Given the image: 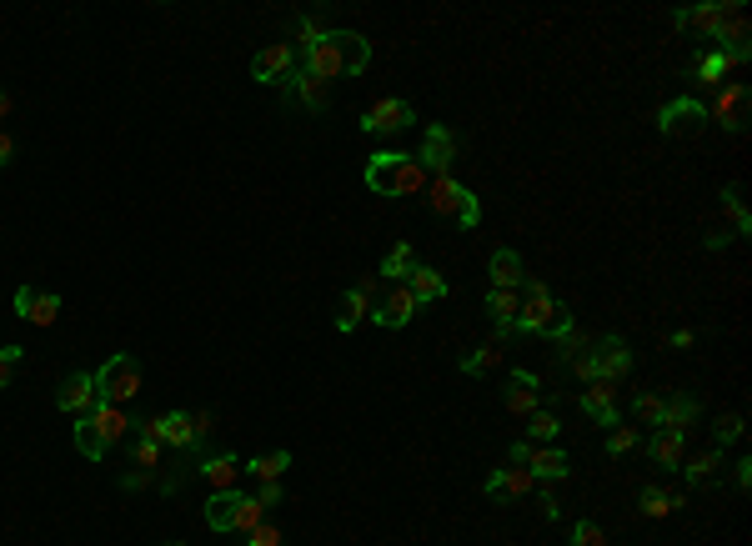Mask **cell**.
I'll return each instance as SVG.
<instances>
[{"label": "cell", "instance_id": "c3c4849f", "mask_svg": "<svg viewBox=\"0 0 752 546\" xmlns=\"http://www.w3.org/2000/svg\"><path fill=\"white\" fill-rule=\"evenodd\" d=\"M567 371H572V376H577L582 386H592V381H597V361H592V346H587V351H582V356H577V361H572Z\"/></svg>", "mask_w": 752, "mask_h": 546}, {"label": "cell", "instance_id": "8d00e7d4", "mask_svg": "<svg viewBox=\"0 0 752 546\" xmlns=\"http://www.w3.org/2000/svg\"><path fill=\"white\" fill-rule=\"evenodd\" d=\"M722 211L732 221V236H752V211H747V201H742L737 186H722Z\"/></svg>", "mask_w": 752, "mask_h": 546}, {"label": "cell", "instance_id": "603a6c76", "mask_svg": "<svg viewBox=\"0 0 752 546\" xmlns=\"http://www.w3.org/2000/svg\"><path fill=\"white\" fill-rule=\"evenodd\" d=\"M517 311H522V291H487V316L497 321V341L517 336Z\"/></svg>", "mask_w": 752, "mask_h": 546}, {"label": "cell", "instance_id": "91938a15", "mask_svg": "<svg viewBox=\"0 0 752 546\" xmlns=\"http://www.w3.org/2000/svg\"><path fill=\"white\" fill-rule=\"evenodd\" d=\"M702 246H707V251H727V231H712Z\"/></svg>", "mask_w": 752, "mask_h": 546}, {"label": "cell", "instance_id": "9c48e42d", "mask_svg": "<svg viewBox=\"0 0 752 546\" xmlns=\"http://www.w3.org/2000/svg\"><path fill=\"white\" fill-rule=\"evenodd\" d=\"M702 126H707V106L692 101V96H672V101L657 111V131H662L667 141L692 136V131H702Z\"/></svg>", "mask_w": 752, "mask_h": 546}, {"label": "cell", "instance_id": "8fae6325", "mask_svg": "<svg viewBox=\"0 0 752 546\" xmlns=\"http://www.w3.org/2000/svg\"><path fill=\"white\" fill-rule=\"evenodd\" d=\"M417 311H422V306H417V296L407 291V281H392V291L371 306V321L387 326V331H402V326H412Z\"/></svg>", "mask_w": 752, "mask_h": 546}, {"label": "cell", "instance_id": "6f0895ef", "mask_svg": "<svg viewBox=\"0 0 752 546\" xmlns=\"http://www.w3.org/2000/svg\"><path fill=\"white\" fill-rule=\"evenodd\" d=\"M11 156H16V141H11L6 131H0V166H11Z\"/></svg>", "mask_w": 752, "mask_h": 546}, {"label": "cell", "instance_id": "8992f818", "mask_svg": "<svg viewBox=\"0 0 752 546\" xmlns=\"http://www.w3.org/2000/svg\"><path fill=\"white\" fill-rule=\"evenodd\" d=\"M96 391H101V401H111V406L136 401V396H141V361H136V356H111V361L96 371Z\"/></svg>", "mask_w": 752, "mask_h": 546}, {"label": "cell", "instance_id": "d4e9b609", "mask_svg": "<svg viewBox=\"0 0 752 546\" xmlns=\"http://www.w3.org/2000/svg\"><path fill=\"white\" fill-rule=\"evenodd\" d=\"M527 471H532V481H567V476H572V461H567L562 446H542V451L532 446Z\"/></svg>", "mask_w": 752, "mask_h": 546}, {"label": "cell", "instance_id": "f6af8a7d", "mask_svg": "<svg viewBox=\"0 0 752 546\" xmlns=\"http://www.w3.org/2000/svg\"><path fill=\"white\" fill-rule=\"evenodd\" d=\"M321 36H326V31H321V21H316V16H296V46H301V56H306Z\"/></svg>", "mask_w": 752, "mask_h": 546}, {"label": "cell", "instance_id": "d6a6232c", "mask_svg": "<svg viewBox=\"0 0 752 546\" xmlns=\"http://www.w3.org/2000/svg\"><path fill=\"white\" fill-rule=\"evenodd\" d=\"M717 466H722V446H712V451H697V456H682V481L687 486H707L712 476H717Z\"/></svg>", "mask_w": 752, "mask_h": 546}, {"label": "cell", "instance_id": "7a4b0ae2", "mask_svg": "<svg viewBox=\"0 0 752 546\" xmlns=\"http://www.w3.org/2000/svg\"><path fill=\"white\" fill-rule=\"evenodd\" d=\"M427 181L432 176L417 166V156H402V151H376L366 161V186L376 196H417L427 191Z\"/></svg>", "mask_w": 752, "mask_h": 546}, {"label": "cell", "instance_id": "bcb514c9", "mask_svg": "<svg viewBox=\"0 0 752 546\" xmlns=\"http://www.w3.org/2000/svg\"><path fill=\"white\" fill-rule=\"evenodd\" d=\"M572 546H607V536H602L597 521H577L572 526Z\"/></svg>", "mask_w": 752, "mask_h": 546}, {"label": "cell", "instance_id": "f5cc1de1", "mask_svg": "<svg viewBox=\"0 0 752 546\" xmlns=\"http://www.w3.org/2000/svg\"><path fill=\"white\" fill-rule=\"evenodd\" d=\"M256 501H261L266 511H271V506H281V481H261V486H256Z\"/></svg>", "mask_w": 752, "mask_h": 546}, {"label": "cell", "instance_id": "816d5d0a", "mask_svg": "<svg viewBox=\"0 0 752 546\" xmlns=\"http://www.w3.org/2000/svg\"><path fill=\"white\" fill-rule=\"evenodd\" d=\"M732 481H737V491H752V456L732 461Z\"/></svg>", "mask_w": 752, "mask_h": 546}, {"label": "cell", "instance_id": "7bdbcfd3", "mask_svg": "<svg viewBox=\"0 0 752 546\" xmlns=\"http://www.w3.org/2000/svg\"><path fill=\"white\" fill-rule=\"evenodd\" d=\"M712 431H717V446H737V441L747 436V426H742V416H737V411L717 416V426H712Z\"/></svg>", "mask_w": 752, "mask_h": 546}, {"label": "cell", "instance_id": "44dd1931", "mask_svg": "<svg viewBox=\"0 0 752 546\" xmlns=\"http://www.w3.org/2000/svg\"><path fill=\"white\" fill-rule=\"evenodd\" d=\"M371 296H376V281L366 276V281H356V286H346V296H341V311H336V331L346 336V331H356L361 326V316H371Z\"/></svg>", "mask_w": 752, "mask_h": 546}, {"label": "cell", "instance_id": "ee69618b", "mask_svg": "<svg viewBox=\"0 0 752 546\" xmlns=\"http://www.w3.org/2000/svg\"><path fill=\"white\" fill-rule=\"evenodd\" d=\"M637 441H642V431H637V426H612V436H607V456H627Z\"/></svg>", "mask_w": 752, "mask_h": 546}, {"label": "cell", "instance_id": "ab89813d", "mask_svg": "<svg viewBox=\"0 0 752 546\" xmlns=\"http://www.w3.org/2000/svg\"><path fill=\"white\" fill-rule=\"evenodd\" d=\"M632 416H637V426H657V421H662V396L637 391V396H632Z\"/></svg>", "mask_w": 752, "mask_h": 546}, {"label": "cell", "instance_id": "d590c367", "mask_svg": "<svg viewBox=\"0 0 752 546\" xmlns=\"http://www.w3.org/2000/svg\"><path fill=\"white\" fill-rule=\"evenodd\" d=\"M647 456H652L662 471H677V466H682V436H672V431H657V436L647 441Z\"/></svg>", "mask_w": 752, "mask_h": 546}, {"label": "cell", "instance_id": "ba28073f", "mask_svg": "<svg viewBox=\"0 0 752 546\" xmlns=\"http://www.w3.org/2000/svg\"><path fill=\"white\" fill-rule=\"evenodd\" d=\"M452 161H457V131L432 121L427 136H422V151H417V166L427 176H452Z\"/></svg>", "mask_w": 752, "mask_h": 546}, {"label": "cell", "instance_id": "277c9868", "mask_svg": "<svg viewBox=\"0 0 752 546\" xmlns=\"http://www.w3.org/2000/svg\"><path fill=\"white\" fill-rule=\"evenodd\" d=\"M126 426H131L126 406H111V401H101L96 411L76 416V451H81L86 461H106V451H111V446L126 436Z\"/></svg>", "mask_w": 752, "mask_h": 546}, {"label": "cell", "instance_id": "4fadbf2b", "mask_svg": "<svg viewBox=\"0 0 752 546\" xmlns=\"http://www.w3.org/2000/svg\"><path fill=\"white\" fill-rule=\"evenodd\" d=\"M16 316L31 321V326H56V321H61V296H56V291L21 286V291H16Z\"/></svg>", "mask_w": 752, "mask_h": 546}, {"label": "cell", "instance_id": "681fc988", "mask_svg": "<svg viewBox=\"0 0 752 546\" xmlns=\"http://www.w3.org/2000/svg\"><path fill=\"white\" fill-rule=\"evenodd\" d=\"M246 546H286V536H281L276 526H266V521H261L256 531H246Z\"/></svg>", "mask_w": 752, "mask_h": 546}, {"label": "cell", "instance_id": "d6986e66", "mask_svg": "<svg viewBox=\"0 0 752 546\" xmlns=\"http://www.w3.org/2000/svg\"><path fill=\"white\" fill-rule=\"evenodd\" d=\"M201 441H206V436L196 431V416H191V411H166V416H161V446H176L181 456H196Z\"/></svg>", "mask_w": 752, "mask_h": 546}, {"label": "cell", "instance_id": "4dcf8cb0", "mask_svg": "<svg viewBox=\"0 0 752 546\" xmlns=\"http://www.w3.org/2000/svg\"><path fill=\"white\" fill-rule=\"evenodd\" d=\"M522 281H527V276H522V256L507 251V246L492 251V286H497V291H522Z\"/></svg>", "mask_w": 752, "mask_h": 546}, {"label": "cell", "instance_id": "484cf974", "mask_svg": "<svg viewBox=\"0 0 752 546\" xmlns=\"http://www.w3.org/2000/svg\"><path fill=\"white\" fill-rule=\"evenodd\" d=\"M732 66H747V61H742L737 51H707V56H697V66H692V76H697L702 86H722Z\"/></svg>", "mask_w": 752, "mask_h": 546}, {"label": "cell", "instance_id": "9a60e30c", "mask_svg": "<svg viewBox=\"0 0 752 546\" xmlns=\"http://www.w3.org/2000/svg\"><path fill=\"white\" fill-rule=\"evenodd\" d=\"M482 491H487L492 501H522V496L537 491V481H532L527 466H502V471H492V476L482 481Z\"/></svg>", "mask_w": 752, "mask_h": 546}, {"label": "cell", "instance_id": "6da1fadb", "mask_svg": "<svg viewBox=\"0 0 752 546\" xmlns=\"http://www.w3.org/2000/svg\"><path fill=\"white\" fill-rule=\"evenodd\" d=\"M371 66V41L361 31H326L306 56H301V71L316 76V81H336V76H361Z\"/></svg>", "mask_w": 752, "mask_h": 546}, {"label": "cell", "instance_id": "f35d334b", "mask_svg": "<svg viewBox=\"0 0 752 546\" xmlns=\"http://www.w3.org/2000/svg\"><path fill=\"white\" fill-rule=\"evenodd\" d=\"M552 436H562V421H557L547 406H537V411L527 416V441H552Z\"/></svg>", "mask_w": 752, "mask_h": 546}, {"label": "cell", "instance_id": "60d3db41", "mask_svg": "<svg viewBox=\"0 0 752 546\" xmlns=\"http://www.w3.org/2000/svg\"><path fill=\"white\" fill-rule=\"evenodd\" d=\"M131 461H136V471H161V441H146V436H136V446H131Z\"/></svg>", "mask_w": 752, "mask_h": 546}, {"label": "cell", "instance_id": "ac0fdd59", "mask_svg": "<svg viewBox=\"0 0 752 546\" xmlns=\"http://www.w3.org/2000/svg\"><path fill=\"white\" fill-rule=\"evenodd\" d=\"M582 416L587 421H597V426H622V411H617V386H607V381H592L587 391H582Z\"/></svg>", "mask_w": 752, "mask_h": 546}, {"label": "cell", "instance_id": "cb8c5ba5", "mask_svg": "<svg viewBox=\"0 0 752 546\" xmlns=\"http://www.w3.org/2000/svg\"><path fill=\"white\" fill-rule=\"evenodd\" d=\"M727 11H732V6H717V0H707V6H677V11H672V26H677V31H707V36H712V31L727 21Z\"/></svg>", "mask_w": 752, "mask_h": 546}, {"label": "cell", "instance_id": "680465c9", "mask_svg": "<svg viewBox=\"0 0 752 546\" xmlns=\"http://www.w3.org/2000/svg\"><path fill=\"white\" fill-rule=\"evenodd\" d=\"M141 436H146V441H161V416H151V421H141Z\"/></svg>", "mask_w": 752, "mask_h": 546}, {"label": "cell", "instance_id": "836d02e7", "mask_svg": "<svg viewBox=\"0 0 752 546\" xmlns=\"http://www.w3.org/2000/svg\"><path fill=\"white\" fill-rule=\"evenodd\" d=\"M286 466H291V451H261V456L241 461V471H246V476H256V481H281V476H286Z\"/></svg>", "mask_w": 752, "mask_h": 546}, {"label": "cell", "instance_id": "7dc6e473", "mask_svg": "<svg viewBox=\"0 0 752 546\" xmlns=\"http://www.w3.org/2000/svg\"><path fill=\"white\" fill-rule=\"evenodd\" d=\"M21 356H26V346H0V386H11V376H16Z\"/></svg>", "mask_w": 752, "mask_h": 546}, {"label": "cell", "instance_id": "6125c7cd", "mask_svg": "<svg viewBox=\"0 0 752 546\" xmlns=\"http://www.w3.org/2000/svg\"><path fill=\"white\" fill-rule=\"evenodd\" d=\"M166 546H186V541H166Z\"/></svg>", "mask_w": 752, "mask_h": 546}, {"label": "cell", "instance_id": "11a10c76", "mask_svg": "<svg viewBox=\"0 0 752 546\" xmlns=\"http://www.w3.org/2000/svg\"><path fill=\"white\" fill-rule=\"evenodd\" d=\"M527 456H532V441H527V436L507 446V461H512V466H527Z\"/></svg>", "mask_w": 752, "mask_h": 546}, {"label": "cell", "instance_id": "f907efd6", "mask_svg": "<svg viewBox=\"0 0 752 546\" xmlns=\"http://www.w3.org/2000/svg\"><path fill=\"white\" fill-rule=\"evenodd\" d=\"M537 501H542V516H547V521H557V516H562V501H557L552 481H542V486H537Z\"/></svg>", "mask_w": 752, "mask_h": 546}, {"label": "cell", "instance_id": "db71d44e", "mask_svg": "<svg viewBox=\"0 0 752 546\" xmlns=\"http://www.w3.org/2000/svg\"><path fill=\"white\" fill-rule=\"evenodd\" d=\"M692 341H697V331H687V326L667 331V346H672V351H692Z\"/></svg>", "mask_w": 752, "mask_h": 546}, {"label": "cell", "instance_id": "f1b7e54d", "mask_svg": "<svg viewBox=\"0 0 752 546\" xmlns=\"http://www.w3.org/2000/svg\"><path fill=\"white\" fill-rule=\"evenodd\" d=\"M637 506H642V516H647V521H662V516H672L677 506H687V491H662V486H642Z\"/></svg>", "mask_w": 752, "mask_h": 546}, {"label": "cell", "instance_id": "3957f363", "mask_svg": "<svg viewBox=\"0 0 752 546\" xmlns=\"http://www.w3.org/2000/svg\"><path fill=\"white\" fill-rule=\"evenodd\" d=\"M572 326V311L542 286V281H522V311H517V336H557V331H567Z\"/></svg>", "mask_w": 752, "mask_h": 546}, {"label": "cell", "instance_id": "7c38bea8", "mask_svg": "<svg viewBox=\"0 0 752 546\" xmlns=\"http://www.w3.org/2000/svg\"><path fill=\"white\" fill-rule=\"evenodd\" d=\"M592 361H597V381H607V386H617V381L632 376V346H627L622 336L592 341Z\"/></svg>", "mask_w": 752, "mask_h": 546}, {"label": "cell", "instance_id": "5bb4252c", "mask_svg": "<svg viewBox=\"0 0 752 546\" xmlns=\"http://www.w3.org/2000/svg\"><path fill=\"white\" fill-rule=\"evenodd\" d=\"M56 406H61L66 416H86V411H96V406H101L96 376H86V371L66 376V381H61V391H56Z\"/></svg>", "mask_w": 752, "mask_h": 546}, {"label": "cell", "instance_id": "94428289", "mask_svg": "<svg viewBox=\"0 0 752 546\" xmlns=\"http://www.w3.org/2000/svg\"><path fill=\"white\" fill-rule=\"evenodd\" d=\"M11 111H16V106H11V96H6V91H0V116H11Z\"/></svg>", "mask_w": 752, "mask_h": 546}, {"label": "cell", "instance_id": "9f6ffc18", "mask_svg": "<svg viewBox=\"0 0 752 546\" xmlns=\"http://www.w3.org/2000/svg\"><path fill=\"white\" fill-rule=\"evenodd\" d=\"M151 481H156V471H126V476H121L126 491H141V486H151Z\"/></svg>", "mask_w": 752, "mask_h": 546}, {"label": "cell", "instance_id": "7402d4cb", "mask_svg": "<svg viewBox=\"0 0 752 546\" xmlns=\"http://www.w3.org/2000/svg\"><path fill=\"white\" fill-rule=\"evenodd\" d=\"M196 476L206 481V491H236L246 471H241V456L221 451V456H206V461L196 466Z\"/></svg>", "mask_w": 752, "mask_h": 546}, {"label": "cell", "instance_id": "30bf717a", "mask_svg": "<svg viewBox=\"0 0 752 546\" xmlns=\"http://www.w3.org/2000/svg\"><path fill=\"white\" fill-rule=\"evenodd\" d=\"M707 121H717L727 136H742V126H747V86L742 81L717 86V101L707 106Z\"/></svg>", "mask_w": 752, "mask_h": 546}, {"label": "cell", "instance_id": "5b68a950", "mask_svg": "<svg viewBox=\"0 0 752 546\" xmlns=\"http://www.w3.org/2000/svg\"><path fill=\"white\" fill-rule=\"evenodd\" d=\"M427 201H432L437 216H452L457 231H477V221H482V201L452 176H432L427 181Z\"/></svg>", "mask_w": 752, "mask_h": 546}, {"label": "cell", "instance_id": "b9f144b4", "mask_svg": "<svg viewBox=\"0 0 752 546\" xmlns=\"http://www.w3.org/2000/svg\"><path fill=\"white\" fill-rule=\"evenodd\" d=\"M261 521H266V506H261L256 496H241V511H236V526H231V531L246 536V531H256Z\"/></svg>", "mask_w": 752, "mask_h": 546}, {"label": "cell", "instance_id": "e575fe53", "mask_svg": "<svg viewBox=\"0 0 752 546\" xmlns=\"http://www.w3.org/2000/svg\"><path fill=\"white\" fill-rule=\"evenodd\" d=\"M412 266H417L412 241H397V246L382 256V266H376V271H382V281H407V276H412Z\"/></svg>", "mask_w": 752, "mask_h": 546}, {"label": "cell", "instance_id": "e0dca14e", "mask_svg": "<svg viewBox=\"0 0 752 546\" xmlns=\"http://www.w3.org/2000/svg\"><path fill=\"white\" fill-rule=\"evenodd\" d=\"M537 406H542V376L527 371V366H517L512 381H507V411L512 416H532Z\"/></svg>", "mask_w": 752, "mask_h": 546}, {"label": "cell", "instance_id": "74e56055", "mask_svg": "<svg viewBox=\"0 0 752 546\" xmlns=\"http://www.w3.org/2000/svg\"><path fill=\"white\" fill-rule=\"evenodd\" d=\"M502 351H507V346L492 336V341H482V351L462 356V371H467V376H487V371H497V366H502Z\"/></svg>", "mask_w": 752, "mask_h": 546}, {"label": "cell", "instance_id": "2e32d148", "mask_svg": "<svg viewBox=\"0 0 752 546\" xmlns=\"http://www.w3.org/2000/svg\"><path fill=\"white\" fill-rule=\"evenodd\" d=\"M291 71H296V51H291L286 41H276V46L256 51V61H251V76H256L261 86H276V81H286Z\"/></svg>", "mask_w": 752, "mask_h": 546}, {"label": "cell", "instance_id": "52a82bcc", "mask_svg": "<svg viewBox=\"0 0 752 546\" xmlns=\"http://www.w3.org/2000/svg\"><path fill=\"white\" fill-rule=\"evenodd\" d=\"M407 126H417V106H412V101H397V96H387V101H376V106L361 111V131H366L371 141H392V136H402Z\"/></svg>", "mask_w": 752, "mask_h": 546}, {"label": "cell", "instance_id": "1f68e13d", "mask_svg": "<svg viewBox=\"0 0 752 546\" xmlns=\"http://www.w3.org/2000/svg\"><path fill=\"white\" fill-rule=\"evenodd\" d=\"M587 346H592V336H587V331L572 321L567 331H557V336H552V366H572V361H577Z\"/></svg>", "mask_w": 752, "mask_h": 546}, {"label": "cell", "instance_id": "4316f807", "mask_svg": "<svg viewBox=\"0 0 752 546\" xmlns=\"http://www.w3.org/2000/svg\"><path fill=\"white\" fill-rule=\"evenodd\" d=\"M407 291L417 296V306H437V301L447 296V281H442V271H437V266H412Z\"/></svg>", "mask_w": 752, "mask_h": 546}, {"label": "cell", "instance_id": "83f0119b", "mask_svg": "<svg viewBox=\"0 0 752 546\" xmlns=\"http://www.w3.org/2000/svg\"><path fill=\"white\" fill-rule=\"evenodd\" d=\"M697 396H672V401H662V421H657V431H672V436H687V426L697 421Z\"/></svg>", "mask_w": 752, "mask_h": 546}, {"label": "cell", "instance_id": "f546056e", "mask_svg": "<svg viewBox=\"0 0 752 546\" xmlns=\"http://www.w3.org/2000/svg\"><path fill=\"white\" fill-rule=\"evenodd\" d=\"M236 511H241V491H211L206 496V526L211 531H231Z\"/></svg>", "mask_w": 752, "mask_h": 546}, {"label": "cell", "instance_id": "ffe728a7", "mask_svg": "<svg viewBox=\"0 0 752 546\" xmlns=\"http://www.w3.org/2000/svg\"><path fill=\"white\" fill-rule=\"evenodd\" d=\"M281 91H291V101H296L301 111H326V106H331V86H326V81H316V76H306L301 66L281 81Z\"/></svg>", "mask_w": 752, "mask_h": 546}]
</instances>
